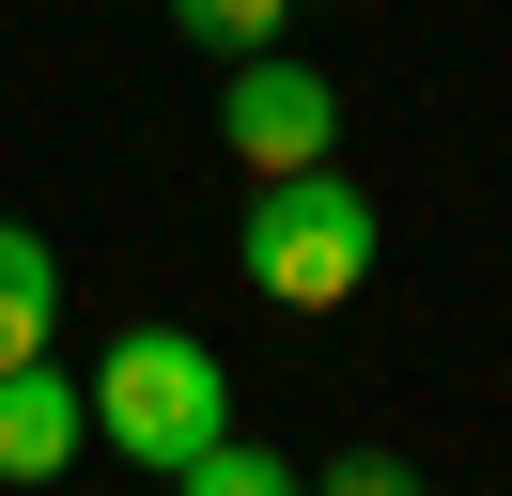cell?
Listing matches in <instances>:
<instances>
[{"label": "cell", "mask_w": 512, "mask_h": 496, "mask_svg": "<svg viewBox=\"0 0 512 496\" xmlns=\"http://www.w3.org/2000/svg\"><path fill=\"white\" fill-rule=\"evenodd\" d=\"M78 434H94V372H63V357L0 372V481H63Z\"/></svg>", "instance_id": "4"}, {"label": "cell", "mask_w": 512, "mask_h": 496, "mask_svg": "<svg viewBox=\"0 0 512 496\" xmlns=\"http://www.w3.org/2000/svg\"><path fill=\"white\" fill-rule=\"evenodd\" d=\"M171 496H311V481H295L280 450H249V434H218V450H187V465H171Z\"/></svg>", "instance_id": "6"}, {"label": "cell", "mask_w": 512, "mask_h": 496, "mask_svg": "<svg viewBox=\"0 0 512 496\" xmlns=\"http://www.w3.org/2000/svg\"><path fill=\"white\" fill-rule=\"evenodd\" d=\"M233 264H249L280 310H342L357 279H373V202H357L342 171H264V186H249V233H233Z\"/></svg>", "instance_id": "2"}, {"label": "cell", "mask_w": 512, "mask_h": 496, "mask_svg": "<svg viewBox=\"0 0 512 496\" xmlns=\"http://www.w3.org/2000/svg\"><path fill=\"white\" fill-rule=\"evenodd\" d=\"M311 496H435V481H419V465L404 450H342V465H326V481Z\"/></svg>", "instance_id": "8"}, {"label": "cell", "mask_w": 512, "mask_h": 496, "mask_svg": "<svg viewBox=\"0 0 512 496\" xmlns=\"http://www.w3.org/2000/svg\"><path fill=\"white\" fill-rule=\"evenodd\" d=\"M94 434H109L125 465H156V481H171L187 450H218V434H233V372H218V341H187V326H125V341L94 357Z\"/></svg>", "instance_id": "1"}, {"label": "cell", "mask_w": 512, "mask_h": 496, "mask_svg": "<svg viewBox=\"0 0 512 496\" xmlns=\"http://www.w3.org/2000/svg\"><path fill=\"white\" fill-rule=\"evenodd\" d=\"M218 140L249 155V186H264V171H326V140H342V93H326L311 62L249 47V62H233V93H218Z\"/></svg>", "instance_id": "3"}, {"label": "cell", "mask_w": 512, "mask_h": 496, "mask_svg": "<svg viewBox=\"0 0 512 496\" xmlns=\"http://www.w3.org/2000/svg\"><path fill=\"white\" fill-rule=\"evenodd\" d=\"M280 16H295V0H171V31H187V47H218V62L280 47Z\"/></svg>", "instance_id": "7"}, {"label": "cell", "mask_w": 512, "mask_h": 496, "mask_svg": "<svg viewBox=\"0 0 512 496\" xmlns=\"http://www.w3.org/2000/svg\"><path fill=\"white\" fill-rule=\"evenodd\" d=\"M47 326H63V248H47L32 217H0V372L47 357Z\"/></svg>", "instance_id": "5"}]
</instances>
